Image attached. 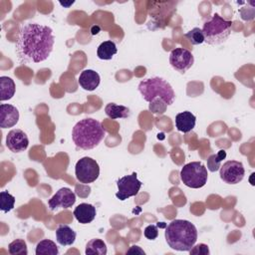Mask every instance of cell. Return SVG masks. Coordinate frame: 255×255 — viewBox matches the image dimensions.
I'll return each instance as SVG.
<instances>
[{
	"label": "cell",
	"mask_w": 255,
	"mask_h": 255,
	"mask_svg": "<svg viewBox=\"0 0 255 255\" xmlns=\"http://www.w3.org/2000/svg\"><path fill=\"white\" fill-rule=\"evenodd\" d=\"M16 91L14 81L10 77H0V101L4 102L13 98Z\"/></svg>",
	"instance_id": "cell-18"
},
{
	"label": "cell",
	"mask_w": 255,
	"mask_h": 255,
	"mask_svg": "<svg viewBox=\"0 0 255 255\" xmlns=\"http://www.w3.org/2000/svg\"><path fill=\"white\" fill-rule=\"evenodd\" d=\"M129 253H139V254H145V252L139 247V246H131L128 251H127V254H129Z\"/></svg>",
	"instance_id": "cell-29"
},
{
	"label": "cell",
	"mask_w": 255,
	"mask_h": 255,
	"mask_svg": "<svg viewBox=\"0 0 255 255\" xmlns=\"http://www.w3.org/2000/svg\"><path fill=\"white\" fill-rule=\"evenodd\" d=\"M143 100L152 103L154 100H161L166 106L173 104L175 93L170 84L162 78L154 77L141 81L137 87Z\"/></svg>",
	"instance_id": "cell-4"
},
{
	"label": "cell",
	"mask_w": 255,
	"mask_h": 255,
	"mask_svg": "<svg viewBox=\"0 0 255 255\" xmlns=\"http://www.w3.org/2000/svg\"><path fill=\"white\" fill-rule=\"evenodd\" d=\"M143 234L144 236L149 239V240H154L157 238L158 236V228L156 225L154 224H150V225H147L145 228H144V231H143Z\"/></svg>",
	"instance_id": "cell-27"
},
{
	"label": "cell",
	"mask_w": 255,
	"mask_h": 255,
	"mask_svg": "<svg viewBox=\"0 0 255 255\" xmlns=\"http://www.w3.org/2000/svg\"><path fill=\"white\" fill-rule=\"evenodd\" d=\"M220 178L228 184L239 183L245 175V169L241 161L227 160L219 168Z\"/></svg>",
	"instance_id": "cell-9"
},
{
	"label": "cell",
	"mask_w": 255,
	"mask_h": 255,
	"mask_svg": "<svg viewBox=\"0 0 255 255\" xmlns=\"http://www.w3.org/2000/svg\"><path fill=\"white\" fill-rule=\"evenodd\" d=\"M190 254H196V255H208L209 254V248L206 244L199 243L197 245H193L191 249L189 250Z\"/></svg>",
	"instance_id": "cell-28"
},
{
	"label": "cell",
	"mask_w": 255,
	"mask_h": 255,
	"mask_svg": "<svg viewBox=\"0 0 255 255\" xmlns=\"http://www.w3.org/2000/svg\"><path fill=\"white\" fill-rule=\"evenodd\" d=\"M74 3V1H72V2H69V3H63V2H60V4L62 5V6H64V7H69L70 5H72Z\"/></svg>",
	"instance_id": "cell-30"
},
{
	"label": "cell",
	"mask_w": 255,
	"mask_h": 255,
	"mask_svg": "<svg viewBox=\"0 0 255 255\" xmlns=\"http://www.w3.org/2000/svg\"><path fill=\"white\" fill-rule=\"evenodd\" d=\"M185 37L189 40V42L192 45H199L204 42V36H203L202 30L198 27H195V28L191 29L190 31H188L185 34Z\"/></svg>",
	"instance_id": "cell-26"
},
{
	"label": "cell",
	"mask_w": 255,
	"mask_h": 255,
	"mask_svg": "<svg viewBox=\"0 0 255 255\" xmlns=\"http://www.w3.org/2000/svg\"><path fill=\"white\" fill-rule=\"evenodd\" d=\"M8 252L11 255H27V244L23 239H15L8 245Z\"/></svg>",
	"instance_id": "cell-24"
},
{
	"label": "cell",
	"mask_w": 255,
	"mask_h": 255,
	"mask_svg": "<svg viewBox=\"0 0 255 255\" xmlns=\"http://www.w3.org/2000/svg\"><path fill=\"white\" fill-rule=\"evenodd\" d=\"M164 237L171 249L189 251L197 240V229L188 220L174 219L166 226Z\"/></svg>",
	"instance_id": "cell-2"
},
{
	"label": "cell",
	"mask_w": 255,
	"mask_h": 255,
	"mask_svg": "<svg viewBox=\"0 0 255 255\" xmlns=\"http://www.w3.org/2000/svg\"><path fill=\"white\" fill-rule=\"evenodd\" d=\"M195 123L196 118L191 112L185 111L175 116V127L179 131L183 133L192 130L195 127Z\"/></svg>",
	"instance_id": "cell-16"
},
{
	"label": "cell",
	"mask_w": 255,
	"mask_h": 255,
	"mask_svg": "<svg viewBox=\"0 0 255 255\" xmlns=\"http://www.w3.org/2000/svg\"><path fill=\"white\" fill-rule=\"evenodd\" d=\"M15 205V197L10 194L8 191L0 192V209L7 213L14 208Z\"/></svg>",
	"instance_id": "cell-25"
},
{
	"label": "cell",
	"mask_w": 255,
	"mask_h": 255,
	"mask_svg": "<svg viewBox=\"0 0 255 255\" xmlns=\"http://www.w3.org/2000/svg\"><path fill=\"white\" fill-rule=\"evenodd\" d=\"M141 182L137 179L136 173L132 172L129 175H125L117 181L118 185V192L116 193V197L122 201L137 195L140 187Z\"/></svg>",
	"instance_id": "cell-8"
},
{
	"label": "cell",
	"mask_w": 255,
	"mask_h": 255,
	"mask_svg": "<svg viewBox=\"0 0 255 255\" xmlns=\"http://www.w3.org/2000/svg\"><path fill=\"white\" fill-rule=\"evenodd\" d=\"M105 112L106 115L112 120L127 119L130 115V111L128 107L117 105L115 103H109L105 108Z\"/></svg>",
	"instance_id": "cell-19"
},
{
	"label": "cell",
	"mask_w": 255,
	"mask_h": 255,
	"mask_svg": "<svg viewBox=\"0 0 255 255\" xmlns=\"http://www.w3.org/2000/svg\"><path fill=\"white\" fill-rule=\"evenodd\" d=\"M75 175L77 180L81 183H92L96 181L100 175V166L92 157L84 156L76 163Z\"/></svg>",
	"instance_id": "cell-7"
},
{
	"label": "cell",
	"mask_w": 255,
	"mask_h": 255,
	"mask_svg": "<svg viewBox=\"0 0 255 255\" xmlns=\"http://www.w3.org/2000/svg\"><path fill=\"white\" fill-rule=\"evenodd\" d=\"M226 157V151L220 149L217 153L211 154L207 159V169L211 172H215L220 168L221 161Z\"/></svg>",
	"instance_id": "cell-23"
},
{
	"label": "cell",
	"mask_w": 255,
	"mask_h": 255,
	"mask_svg": "<svg viewBox=\"0 0 255 255\" xmlns=\"http://www.w3.org/2000/svg\"><path fill=\"white\" fill-rule=\"evenodd\" d=\"M19 121V112L16 107L9 104L0 105V128L14 127Z\"/></svg>",
	"instance_id": "cell-13"
},
{
	"label": "cell",
	"mask_w": 255,
	"mask_h": 255,
	"mask_svg": "<svg viewBox=\"0 0 255 255\" xmlns=\"http://www.w3.org/2000/svg\"><path fill=\"white\" fill-rule=\"evenodd\" d=\"M169 64L174 70L184 74L194 64V57L187 49L175 48L169 54Z\"/></svg>",
	"instance_id": "cell-10"
},
{
	"label": "cell",
	"mask_w": 255,
	"mask_h": 255,
	"mask_svg": "<svg viewBox=\"0 0 255 255\" xmlns=\"http://www.w3.org/2000/svg\"><path fill=\"white\" fill-rule=\"evenodd\" d=\"M107 252V245L102 239L94 238L86 244L85 253L87 255H106Z\"/></svg>",
	"instance_id": "cell-21"
},
{
	"label": "cell",
	"mask_w": 255,
	"mask_h": 255,
	"mask_svg": "<svg viewBox=\"0 0 255 255\" xmlns=\"http://www.w3.org/2000/svg\"><path fill=\"white\" fill-rule=\"evenodd\" d=\"M208 178L207 168L199 161H192L183 165L180 170V179L183 184L190 188L203 187Z\"/></svg>",
	"instance_id": "cell-6"
},
{
	"label": "cell",
	"mask_w": 255,
	"mask_h": 255,
	"mask_svg": "<svg viewBox=\"0 0 255 255\" xmlns=\"http://www.w3.org/2000/svg\"><path fill=\"white\" fill-rule=\"evenodd\" d=\"M76 202V194L69 187L60 188L48 201V206L51 210L58 208H70Z\"/></svg>",
	"instance_id": "cell-11"
},
{
	"label": "cell",
	"mask_w": 255,
	"mask_h": 255,
	"mask_svg": "<svg viewBox=\"0 0 255 255\" xmlns=\"http://www.w3.org/2000/svg\"><path fill=\"white\" fill-rule=\"evenodd\" d=\"M76 232L66 224H61L56 230L57 242L62 246H69L74 244L76 240Z\"/></svg>",
	"instance_id": "cell-17"
},
{
	"label": "cell",
	"mask_w": 255,
	"mask_h": 255,
	"mask_svg": "<svg viewBox=\"0 0 255 255\" xmlns=\"http://www.w3.org/2000/svg\"><path fill=\"white\" fill-rule=\"evenodd\" d=\"M106 135L102 124L92 118L79 121L72 129V139L78 148L88 150L99 145Z\"/></svg>",
	"instance_id": "cell-3"
},
{
	"label": "cell",
	"mask_w": 255,
	"mask_h": 255,
	"mask_svg": "<svg viewBox=\"0 0 255 255\" xmlns=\"http://www.w3.org/2000/svg\"><path fill=\"white\" fill-rule=\"evenodd\" d=\"M232 21L223 19L219 14L215 13L207 20L202 27L204 42L208 45H219L224 43L231 34Z\"/></svg>",
	"instance_id": "cell-5"
},
{
	"label": "cell",
	"mask_w": 255,
	"mask_h": 255,
	"mask_svg": "<svg viewBox=\"0 0 255 255\" xmlns=\"http://www.w3.org/2000/svg\"><path fill=\"white\" fill-rule=\"evenodd\" d=\"M118 52L115 42L108 40L101 43L97 50V56L101 60H111Z\"/></svg>",
	"instance_id": "cell-20"
},
{
	"label": "cell",
	"mask_w": 255,
	"mask_h": 255,
	"mask_svg": "<svg viewBox=\"0 0 255 255\" xmlns=\"http://www.w3.org/2000/svg\"><path fill=\"white\" fill-rule=\"evenodd\" d=\"M36 255H58L59 249L56 243L50 239H43L36 245Z\"/></svg>",
	"instance_id": "cell-22"
},
{
	"label": "cell",
	"mask_w": 255,
	"mask_h": 255,
	"mask_svg": "<svg viewBox=\"0 0 255 255\" xmlns=\"http://www.w3.org/2000/svg\"><path fill=\"white\" fill-rule=\"evenodd\" d=\"M97 214L96 207L90 203H81L74 209L75 218L82 224L91 223Z\"/></svg>",
	"instance_id": "cell-15"
},
{
	"label": "cell",
	"mask_w": 255,
	"mask_h": 255,
	"mask_svg": "<svg viewBox=\"0 0 255 255\" xmlns=\"http://www.w3.org/2000/svg\"><path fill=\"white\" fill-rule=\"evenodd\" d=\"M55 36L46 25L26 23L19 29L15 52L22 64L40 63L47 60L53 51Z\"/></svg>",
	"instance_id": "cell-1"
},
{
	"label": "cell",
	"mask_w": 255,
	"mask_h": 255,
	"mask_svg": "<svg viewBox=\"0 0 255 255\" xmlns=\"http://www.w3.org/2000/svg\"><path fill=\"white\" fill-rule=\"evenodd\" d=\"M79 85L86 91H94L99 87L101 78L100 75L94 70H84L78 79Z\"/></svg>",
	"instance_id": "cell-14"
},
{
	"label": "cell",
	"mask_w": 255,
	"mask_h": 255,
	"mask_svg": "<svg viewBox=\"0 0 255 255\" xmlns=\"http://www.w3.org/2000/svg\"><path fill=\"white\" fill-rule=\"evenodd\" d=\"M6 145L13 152H22L27 149L29 138L22 129H12L6 135Z\"/></svg>",
	"instance_id": "cell-12"
}]
</instances>
